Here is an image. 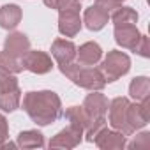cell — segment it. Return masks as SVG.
Here are the masks:
<instances>
[{"instance_id": "10", "label": "cell", "mask_w": 150, "mask_h": 150, "mask_svg": "<svg viewBox=\"0 0 150 150\" xmlns=\"http://www.w3.org/2000/svg\"><path fill=\"white\" fill-rule=\"evenodd\" d=\"M94 143L103 150H118V148H125V145H127L125 136L122 132H118L115 129H108L106 125L96 134Z\"/></svg>"}, {"instance_id": "22", "label": "cell", "mask_w": 150, "mask_h": 150, "mask_svg": "<svg viewBox=\"0 0 150 150\" xmlns=\"http://www.w3.org/2000/svg\"><path fill=\"white\" fill-rule=\"evenodd\" d=\"M16 88H20L18 78L13 72H9V71L0 67V94H6V92L16 90Z\"/></svg>"}, {"instance_id": "16", "label": "cell", "mask_w": 150, "mask_h": 150, "mask_svg": "<svg viewBox=\"0 0 150 150\" xmlns=\"http://www.w3.org/2000/svg\"><path fill=\"white\" fill-rule=\"evenodd\" d=\"M21 7L16 4H6L0 7V27L6 30H14L21 21Z\"/></svg>"}, {"instance_id": "18", "label": "cell", "mask_w": 150, "mask_h": 150, "mask_svg": "<svg viewBox=\"0 0 150 150\" xmlns=\"http://www.w3.org/2000/svg\"><path fill=\"white\" fill-rule=\"evenodd\" d=\"M110 18H111V21H113L115 27H118V25H136L138 13L132 7H122L120 6L118 9H115L110 14Z\"/></svg>"}, {"instance_id": "13", "label": "cell", "mask_w": 150, "mask_h": 150, "mask_svg": "<svg viewBox=\"0 0 150 150\" xmlns=\"http://www.w3.org/2000/svg\"><path fill=\"white\" fill-rule=\"evenodd\" d=\"M28 50H30V41L23 32H13L4 41V51L16 57V58H20V60Z\"/></svg>"}, {"instance_id": "8", "label": "cell", "mask_w": 150, "mask_h": 150, "mask_svg": "<svg viewBox=\"0 0 150 150\" xmlns=\"http://www.w3.org/2000/svg\"><path fill=\"white\" fill-rule=\"evenodd\" d=\"M21 65L23 69L34 72V74H46L53 69V60L48 53L37 51V50H28L21 57Z\"/></svg>"}, {"instance_id": "24", "label": "cell", "mask_w": 150, "mask_h": 150, "mask_svg": "<svg viewBox=\"0 0 150 150\" xmlns=\"http://www.w3.org/2000/svg\"><path fill=\"white\" fill-rule=\"evenodd\" d=\"M44 6H48L50 9H57V11H65V9H76L80 11L81 0H42Z\"/></svg>"}, {"instance_id": "26", "label": "cell", "mask_w": 150, "mask_h": 150, "mask_svg": "<svg viewBox=\"0 0 150 150\" xmlns=\"http://www.w3.org/2000/svg\"><path fill=\"white\" fill-rule=\"evenodd\" d=\"M96 6H99L101 9H104L108 14H111L115 9H118L122 4L120 2H117V0H96V2H94Z\"/></svg>"}, {"instance_id": "11", "label": "cell", "mask_w": 150, "mask_h": 150, "mask_svg": "<svg viewBox=\"0 0 150 150\" xmlns=\"http://www.w3.org/2000/svg\"><path fill=\"white\" fill-rule=\"evenodd\" d=\"M51 55L58 65H65L76 60V44L67 39H55L51 44Z\"/></svg>"}, {"instance_id": "4", "label": "cell", "mask_w": 150, "mask_h": 150, "mask_svg": "<svg viewBox=\"0 0 150 150\" xmlns=\"http://www.w3.org/2000/svg\"><path fill=\"white\" fill-rule=\"evenodd\" d=\"M131 69V58L127 53L118 51V50H111L108 51L106 58L101 62L99 71L103 72V76L106 80V83H113L118 78H122L124 74H127Z\"/></svg>"}, {"instance_id": "23", "label": "cell", "mask_w": 150, "mask_h": 150, "mask_svg": "<svg viewBox=\"0 0 150 150\" xmlns=\"http://www.w3.org/2000/svg\"><path fill=\"white\" fill-rule=\"evenodd\" d=\"M0 67L9 71V72H13V74H18V72L23 71L21 60L13 57V55H9V53H6V51H0Z\"/></svg>"}, {"instance_id": "14", "label": "cell", "mask_w": 150, "mask_h": 150, "mask_svg": "<svg viewBox=\"0 0 150 150\" xmlns=\"http://www.w3.org/2000/svg\"><path fill=\"white\" fill-rule=\"evenodd\" d=\"M108 21H110V14L104 11V9H101L99 6H90L87 11H85V16H83V23H85V27L88 28V30H92V32H99V30H103L106 25H108Z\"/></svg>"}, {"instance_id": "9", "label": "cell", "mask_w": 150, "mask_h": 150, "mask_svg": "<svg viewBox=\"0 0 150 150\" xmlns=\"http://www.w3.org/2000/svg\"><path fill=\"white\" fill-rule=\"evenodd\" d=\"M58 32L65 37H74L78 35L81 30V18H80V11L76 9H65V11H58Z\"/></svg>"}, {"instance_id": "17", "label": "cell", "mask_w": 150, "mask_h": 150, "mask_svg": "<svg viewBox=\"0 0 150 150\" xmlns=\"http://www.w3.org/2000/svg\"><path fill=\"white\" fill-rule=\"evenodd\" d=\"M16 145L21 148H42L44 146V136L35 131V129H28V131H21L18 134Z\"/></svg>"}, {"instance_id": "20", "label": "cell", "mask_w": 150, "mask_h": 150, "mask_svg": "<svg viewBox=\"0 0 150 150\" xmlns=\"http://www.w3.org/2000/svg\"><path fill=\"white\" fill-rule=\"evenodd\" d=\"M129 96L136 101L145 99L146 96H150V80L146 76H138L131 81L129 85Z\"/></svg>"}, {"instance_id": "3", "label": "cell", "mask_w": 150, "mask_h": 150, "mask_svg": "<svg viewBox=\"0 0 150 150\" xmlns=\"http://www.w3.org/2000/svg\"><path fill=\"white\" fill-rule=\"evenodd\" d=\"M108 106L110 101L106 99L104 94H99V90H92V94H88L83 101V108L90 118V125L85 131L87 141L94 143L96 134L106 125V113H108Z\"/></svg>"}, {"instance_id": "7", "label": "cell", "mask_w": 150, "mask_h": 150, "mask_svg": "<svg viewBox=\"0 0 150 150\" xmlns=\"http://www.w3.org/2000/svg\"><path fill=\"white\" fill-rule=\"evenodd\" d=\"M85 136V131L78 125H72L69 124V127L62 129L60 132H57L51 139H50V148H74V146H78L81 143Z\"/></svg>"}, {"instance_id": "21", "label": "cell", "mask_w": 150, "mask_h": 150, "mask_svg": "<svg viewBox=\"0 0 150 150\" xmlns=\"http://www.w3.org/2000/svg\"><path fill=\"white\" fill-rule=\"evenodd\" d=\"M20 104H21V90L20 88L6 92V94H0V110L2 111L11 113V111L18 110Z\"/></svg>"}, {"instance_id": "15", "label": "cell", "mask_w": 150, "mask_h": 150, "mask_svg": "<svg viewBox=\"0 0 150 150\" xmlns=\"http://www.w3.org/2000/svg\"><path fill=\"white\" fill-rule=\"evenodd\" d=\"M76 58H78V64L81 65H96L103 58V50L97 42L88 41L80 48H76Z\"/></svg>"}, {"instance_id": "5", "label": "cell", "mask_w": 150, "mask_h": 150, "mask_svg": "<svg viewBox=\"0 0 150 150\" xmlns=\"http://www.w3.org/2000/svg\"><path fill=\"white\" fill-rule=\"evenodd\" d=\"M127 106H129V99L127 97H115L113 101H110V125L111 129L122 132L124 136H131L132 129L127 124Z\"/></svg>"}, {"instance_id": "1", "label": "cell", "mask_w": 150, "mask_h": 150, "mask_svg": "<svg viewBox=\"0 0 150 150\" xmlns=\"http://www.w3.org/2000/svg\"><path fill=\"white\" fill-rule=\"evenodd\" d=\"M23 110L37 125H50L62 115V101L51 90L27 92L23 97Z\"/></svg>"}, {"instance_id": "6", "label": "cell", "mask_w": 150, "mask_h": 150, "mask_svg": "<svg viewBox=\"0 0 150 150\" xmlns=\"http://www.w3.org/2000/svg\"><path fill=\"white\" fill-rule=\"evenodd\" d=\"M150 120V96H146L145 99L141 101H136V103H129L127 106V124L129 127L134 131L138 129H143Z\"/></svg>"}, {"instance_id": "29", "label": "cell", "mask_w": 150, "mask_h": 150, "mask_svg": "<svg viewBox=\"0 0 150 150\" xmlns=\"http://www.w3.org/2000/svg\"><path fill=\"white\" fill-rule=\"evenodd\" d=\"M117 2H120V4H122V2H125V0H117Z\"/></svg>"}, {"instance_id": "27", "label": "cell", "mask_w": 150, "mask_h": 150, "mask_svg": "<svg viewBox=\"0 0 150 150\" xmlns=\"http://www.w3.org/2000/svg\"><path fill=\"white\" fill-rule=\"evenodd\" d=\"M134 51H136L138 55L145 57V58H148V57H150V50H148V37H146V35H141V37H139V42L136 44Z\"/></svg>"}, {"instance_id": "19", "label": "cell", "mask_w": 150, "mask_h": 150, "mask_svg": "<svg viewBox=\"0 0 150 150\" xmlns=\"http://www.w3.org/2000/svg\"><path fill=\"white\" fill-rule=\"evenodd\" d=\"M65 118L69 120V124L78 125L83 131H87V127L90 125V118H88V115H87L83 106H71V108H67L65 110Z\"/></svg>"}, {"instance_id": "28", "label": "cell", "mask_w": 150, "mask_h": 150, "mask_svg": "<svg viewBox=\"0 0 150 150\" xmlns=\"http://www.w3.org/2000/svg\"><path fill=\"white\" fill-rule=\"evenodd\" d=\"M9 138V124H7V118L0 113V146H2Z\"/></svg>"}, {"instance_id": "12", "label": "cell", "mask_w": 150, "mask_h": 150, "mask_svg": "<svg viewBox=\"0 0 150 150\" xmlns=\"http://www.w3.org/2000/svg\"><path fill=\"white\" fill-rule=\"evenodd\" d=\"M113 35H115V41H117L118 46H122L125 50H131V51H134V48H136V44L139 42V37H141L136 25H118V27H115Z\"/></svg>"}, {"instance_id": "25", "label": "cell", "mask_w": 150, "mask_h": 150, "mask_svg": "<svg viewBox=\"0 0 150 150\" xmlns=\"http://www.w3.org/2000/svg\"><path fill=\"white\" fill-rule=\"evenodd\" d=\"M125 146L129 148H148L150 146V132H141L138 134L131 143H127Z\"/></svg>"}, {"instance_id": "2", "label": "cell", "mask_w": 150, "mask_h": 150, "mask_svg": "<svg viewBox=\"0 0 150 150\" xmlns=\"http://www.w3.org/2000/svg\"><path fill=\"white\" fill-rule=\"evenodd\" d=\"M60 72L81 88L87 90H103L106 87V80L103 76V72L99 71V67L94 65H81L78 62H71L65 65H58Z\"/></svg>"}]
</instances>
